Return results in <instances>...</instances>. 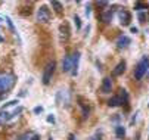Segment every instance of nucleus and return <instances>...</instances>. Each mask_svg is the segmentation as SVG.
Listing matches in <instances>:
<instances>
[{
    "label": "nucleus",
    "mask_w": 149,
    "mask_h": 140,
    "mask_svg": "<svg viewBox=\"0 0 149 140\" xmlns=\"http://www.w3.org/2000/svg\"><path fill=\"white\" fill-rule=\"evenodd\" d=\"M115 134H117L118 139H123L124 134H125V128H124L123 125H117V127H115Z\"/></svg>",
    "instance_id": "4468645a"
},
{
    "label": "nucleus",
    "mask_w": 149,
    "mask_h": 140,
    "mask_svg": "<svg viewBox=\"0 0 149 140\" xmlns=\"http://www.w3.org/2000/svg\"><path fill=\"white\" fill-rule=\"evenodd\" d=\"M74 21H75L77 28H80V27H81V21H80V18H78V16H74Z\"/></svg>",
    "instance_id": "412c9836"
},
{
    "label": "nucleus",
    "mask_w": 149,
    "mask_h": 140,
    "mask_svg": "<svg viewBox=\"0 0 149 140\" xmlns=\"http://www.w3.org/2000/svg\"><path fill=\"white\" fill-rule=\"evenodd\" d=\"M41 111H43V108H41V106H37V108H34V112H36V114H40Z\"/></svg>",
    "instance_id": "4be33fe9"
},
{
    "label": "nucleus",
    "mask_w": 149,
    "mask_h": 140,
    "mask_svg": "<svg viewBox=\"0 0 149 140\" xmlns=\"http://www.w3.org/2000/svg\"><path fill=\"white\" fill-rule=\"evenodd\" d=\"M50 18H52V13H50V9L47 6H40L38 10H37V21L38 22H49L50 21Z\"/></svg>",
    "instance_id": "20e7f679"
},
{
    "label": "nucleus",
    "mask_w": 149,
    "mask_h": 140,
    "mask_svg": "<svg viewBox=\"0 0 149 140\" xmlns=\"http://www.w3.org/2000/svg\"><path fill=\"white\" fill-rule=\"evenodd\" d=\"M130 43H132L130 37H127V35H121V37L117 40V47H118V49H125Z\"/></svg>",
    "instance_id": "6e6552de"
},
{
    "label": "nucleus",
    "mask_w": 149,
    "mask_h": 140,
    "mask_svg": "<svg viewBox=\"0 0 149 140\" xmlns=\"http://www.w3.org/2000/svg\"><path fill=\"white\" fill-rule=\"evenodd\" d=\"M59 31H61V42H67L70 38V27L67 22H63L61 27H59Z\"/></svg>",
    "instance_id": "0eeeda50"
},
{
    "label": "nucleus",
    "mask_w": 149,
    "mask_h": 140,
    "mask_svg": "<svg viewBox=\"0 0 149 140\" xmlns=\"http://www.w3.org/2000/svg\"><path fill=\"white\" fill-rule=\"evenodd\" d=\"M31 140H40V136H38V134H33Z\"/></svg>",
    "instance_id": "b1692460"
},
{
    "label": "nucleus",
    "mask_w": 149,
    "mask_h": 140,
    "mask_svg": "<svg viewBox=\"0 0 149 140\" xmlns=\"http://www.w3.org/2000/svg\"><path fill=\"white\" fill-rule=\"evenodd\" d=\"M10 119V114L6 112V111H0V127L5 125L8 121Z\"/></svg>",
    "instance_id": "ddd939ff"
},
{
    "label": "nucleus",
    "mask_w": 149,
    "mask_h": 140,
    "mask_svg": "<svg viewBox=\"0 0 149 140\" xmlns=\"http://www.w3.org/2000/svg\"><path fill=\"white\" fill-rule=\"evenodd\" d=\"M102 93H111L112 90V81H111V78H103V81H102V87H100Z\"/></svg>",
    "instance_id": "1a4fd4ad"
},
{
    "label": "nucleus",
    "mask_w": 149,
    "mask_h": 140,
    "mask_svg": "<svg viewBox=\"0 0 149 140\" xmlns=\"http://www.w3.org/2000/svg\"><path fill=\"white\" fill-rule=\"evenodd\" d=\"M5 19H6V22H8V25H9V28L12 30V33H15V34H16V30H15V27H13V24H12V21H10V18H9V16H6Z\"/></svg>",
    "instance_id": "a211bd4d"
},
{
    "label": "nucleus",
    "mask_w": 149,
    "mask_h": 140,
    "mask_svg": "<svg viewBox=\"0 0 149 140\" xmlns=\"http://www.w3.org/2000/svg\"><path fill=\"white\" fill-rule=\"evenodd\" d=\"M146 75H148V78H149V72H148V74H146Z\"/></svg>",
    "instance_id": "c85d7f7f"
},
{
    "label": "nucleus",
    "mask_w": 149,
    "mask_h": 140,
    "mask_svg": "<svg viewBox=\"0 0 149 140\" xmlns=\"http://www.w3.org/2000/svg\"><path fill=\"white\" fill-rule=\"evenodd\" d=\"M124 71H125V62H124V61H121V62H118V64H117V67L114 68L112 75H114V77H118V75H121Z\"/></svg>",
    "instance_id": "9b49d317"
},
{
    "label": "nucleus",
    "mask_w": 149,
    "mask_h": 140,
    "mask_svg": "<svg viewBox=\"0 0 149 140\" xmlns=\"http://www.w3.org/2000/svg\"><path fill=\"white\" fill-rule=\"evenodd\" d=\"M97 6H108V2H97Z\"/></svg>",
    "instance_id": "5701e85b"
},
{
    "label": "nucleus",
    "mask_w": 149,
    "mask_h": 140,
    "mask_svg": "<svg viewBox=\"0 0 149 140\" xmlns=\"http://www.w3.org/2000/svg\"><path fill=\"white\" fill-rule=\"evenodd\" d=\"M31 137H33V134H31V133H24V134L18 136L15 140H31Z\"/></svg>",
    "instance_id": "dca6fc26"
},
{
    "label": "nucleus",
    "mask_w": 149,
    "mask_h": 140,
    "mask_svg": "<svg viewBox=\"0 0 149 140\" xmlns=\"http://www.w3.org/2000/svg\"><path fill=\"white\" fill-rule=\"evenodd\" d=\"M72 62H74L72 55H67L62 61V71L63 72H71L72 71Z\"/></svg>",
    "instance_id": "423d86ee"
},
{
    "label": "nucleus",
    "mask_w": 149,
    "mask_h": 140,
    "mask_svg": "<svg viewBox=\"0 0 149 140\" xmlns=\"http://www.w3.org/2000/svg\"><path fill=\"white\" fill-rule=\"evenodd\" d=\"M132 33H137V28L136 27H132Z\"/></svg>",
    "instance_id": "a878e982"
},
{
    "label": "nucleus",
    "mask_w": 149,
    "mask_h": 140,
    "mask_svg": "<svg viewBox=\"0 0 149 140\" xmlns=\"http://www.w3.org/2000/svg\"><path fill=\"white\" fill-rule=\"evenodd\" d=\"M118 18H120L121 25H129L130 21H132V13L129 10H125V9H121L118 12Z\"/></svg>",
    "instance_id": "39448f33"
},
{
    "label": "nucleus",
    "mask_w": 149,
    "mask_h": 140,
    "mask_svg": "<svg viewBox=\"0 0 149 140\" xmlns=\"http://www.w3.org/2000/svg\"><path fill=\"white\" fill-rule=\"evenodd\" d=\"M52 8L55 9V12H56L58 15L62 13V5H61L59 2H56V0H53V2H52Z\"/></svg>",
    "instance_id": "2eb2a0df"
},
{
    "label": "nucleus",
    "mask_w": 149,
    "mask_h": 140,
    "mask_svg": "<svg viewBox=\"0 0 149 140\" xmlns=\"http://www.w3.org/2000/svg\"><path fill=\"white\" fill-rule=\"evenodd\" d=\"M22 111H24V108H22V106L16 108V109H15V111H13V112L10 114V119H12V118H15V116H18V115H19L21 112H22Z\"/></svg>",
    "instance_id": "f3484780"
},
{
    "label": "nucleus",
    "mask_w": 149,
    "mask_h": 140,
    "mask_svg": "<svg viewBox=\"0 0 149 140\" xmlns=\"http://www.w3.org/2000/svg\"><path fill=\"white\" fill-rule=\"evenodd\" d=\"M16 103H18V100H10V102H8L6 105H3V106H2V111H6V108L13 106V105H16Z\"/></svg>",
    "instance_id": "aec40b11"
},
{
    "label": "nucleus",
    "mask_w": 149,
    "mask_h": 140,
    "mask_svg": "<svg viewBox=\"0 0 149 140\" xmlns=\"http://www.w3.org/2000/svg\"><path fill=\"white\" fill-rule=\"evenodd\" d=\"M70 139H71V140H75V137H74V134H70Z\"/></svg>",
    "instance_id": "cd10ccee"
},
{
    "label": "nucleus",
    "mask_w": 149,
    "mask_h": 140,
    "mask_svg": "<svg viewBox=\"0 0 149 140\" xmlns=\"http://www.w3.org/2000/svg\"><path fill=\"white\" fill-rule=\"evenodd\" d=\"M148 71H149V58L145 56V58L140 59L139 64H137L136 68H134V78H136V80H142V78L148 74Z\"/></svg>",
    "instance_id": "f03ea898"
},
{
    "label": "nucleus",
    "mask_w": 149,
    "mask_h": 140,
    "mask_svg": "<svg viewBox=\"0 0 149 140\" xmlns=\"http://www.w3.org/2000/svg\"><path fill=\"white\" fill-rule=\"evenodd\" d=\"M47 121L49 123H55V118L53 116H47Z\"/></svg>",
    "instance_id": "393cba45"
},
{
    "label": "nucleus",
    "mask_w": 149,
    "mask_h": 140,
    "mask_svg": "<svg viewBox=\"0 0 149 140\" xmlns=\"http://www.w3.org/2000/svg\"><path fill=\"white\" fill-rule=\"evenodd\" d=\"M55 68H56V64H55L53 61L46 65V68H45V71H43V75H41V81H43L45 86H47V84L50 83V80H52V77H53V72H55Z\"/></svg>",
    "instance_id": "7ed1b4c3"
},
{
    "label": "nucleus",
    "mask_w": 149,
    "mask_h": 140,
    "mask_svg": "<svg viewBox=\"0 0 149 140\" xmlns=\"http://www.w3.org/2000/svg\"><path fill=\"white\" fill-rule=\"evenodd\" d=\"M92 140H102V139H100V137H99V136H95V137H93V139H92Z\"/></svg>",
    "instance_id": "bb28decb"
},
{
    "label": "nucleus",
    "mask_w": 149,
    "mask_h": 140,
    "mask_svg": "<svg viewBox=\"0 0 149 140\" xmlns=\"http://www.w3.org/2000/svg\"><path fill=\"white\" fill-rule=\"evenodd\" d=\"M72 59H74V62H72L71 75H77V72H78V62H80V52H74L72 53Z\"/></svg>",
    "instance_id": "9d476101"
},
{
    "label": "nucleus",
    "mask_w": 149,
    "mask_h": 140,
    "mask_svg": "<svg viewBox=\"0 0 149 140\" xmlns=\"http://www.w3.org/2000/svg\"><path fill=\"white\" fill-rule=\"evenodd\" d=\"M134 9H136V10H143V9H146V5H145V3L137 2V3L134 5Z\"/></svg>",
    "instance_id": "6ab92c4d"
},
{
    "label": "nucleus",
    "mask_w": 149,
    "mask_h": 140,
    "mask_svg": "<svg viewBox=\"0 0 149 140\" xmlns=\"http://www.w3.org/2000/svg\"><path fill=\"white\" fill-rule=\"evenodd\" d=\"M16 75L13 72H0V100L15 87Z\"/></svg>",
    "instance_id": "f257e3e1"
},
{
    "label": "nucleus",
    "mask_w": 149,
    "mask_h": 140,
    "mask_svg": "<svg viewBox=\"0 0 149 140\" xmlns=\"http://www.w3.org/2000/svg\"><path fill=\"white\" fill-rule=\"evenodd\" d=\"M112 16H114V10H112V9H108L106 12L102 13V21H103L105 24H109V22L112 21Z\"/></svg>",
    "instance_id": "f8f14e48"
}]
</instances>
